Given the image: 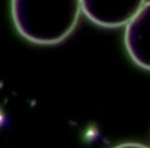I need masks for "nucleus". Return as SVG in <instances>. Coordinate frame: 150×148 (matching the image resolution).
I'll return each instance as SVG.
<instances>
[{
  "label": "nucleus",
  "instance_id": "2",
  "mask_svg": "<svg viewBox=\"0 0 150 148\" xmlns=\"http://www.w3.org/2000/svg\"><path fill=\"white\" fill-rule=\"evenodd\" d=\"M81 11L88 20L101 27L127 26L139 13L145 1L138 0H82Z\"/></svg>",
  "mask_w": 150,
  "mask_h": 148
},
{
  "label": "nucleus",
  "instance_id": "4",
  "mask_svg": "<svg viewBox=\"0 0 150 148\" xmlns=\"http://www.w3.org/2000/svg\"><path fill=\"white\" fill-rule=\"evenodd\" d=\"M113 148H150L146 145L140 143H134V142H127V143H122L119 145L114 146Z\"/></svg>",
  "mask_w": 150,
  "mask_h": 148
},
{
  "label": "nucleus",
  "instance_id": "1",
  "mask_svg": "<svg viewBox=\"0 0 150 148\" xmlns=\"http://www.w3.org/2000/svg\"><path fill=\"white\" fill-rule=\"evenodd\" d=\"M78 0H13L11 17L16 29L29 41L50 45L66 39L81 13Z\"/></svg>",
  "mask_w": 150,
  "mask_h": 148
},
{
  "label": "nucleus",
  "instance_id": "3",
  "mask_svg": "<svg viewBox=\"0 0 150 148\" xmlns=\"http://www.w3.org/2000/svg\"><path fill=\"white\" fill-rule=\"evenodd\" d=\"M125 45L131 59L139 67L150 70V1L125 27Z\"/></svg>",
  "mask_w": 150,
  "mask_h": 148
}]
</instances>
